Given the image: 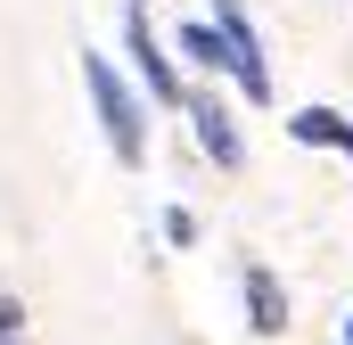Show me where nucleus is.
I'll list each match as a JSON object with an SVG mask.
<instances>
[{
    "mask_svg": "<svg viewBox=\"0 0 353 345\" xmlns=\"http://www.w3.org/2000/svg\"><path fill=\"white\" fill-rule=\"evenodd\" d=\"M83 83H90V107H99V132H107V148H115L123 165H140V157H148V124H140V99H132V83L115 75V58L83 50Z\"/></svg>",
    "mask_w": 353,
    "mask_h": 345,
    "instance_id": "obj_1",
    "label": "nucleus"
},
{
    "mask_svg": "<svg viewBox=\"0 0 353 345\" xmlns=\"http://www.w3.org/2000/svg\"><path fill=\"white\" fill-rule=\"evenodd\" d=\"M214 33L230 41V75H239V90L263 107V99H271V66H263V41H255L247 8H239V0H222V8H214Z\"/></svg>",
    "mask_w": 353,
    "mask_h": 345,
    "instance_id": "obj_2",
    "label": "nucleus"
},
{
    "mask_svg": "<svg viewBox=\"0 0 353 345\" xmlns=\"http://www.w3.org/2000/svg\"><path fill=\"white\" fill-rule=\"evenodd\" d=\"M123 41H132V58H140V83H148V99L181 107V83H173V66L157 58V33H148V8H140V0L123 8Z\"/></svg>",
    "mask_w": 353,
    "mask_h": 345,
    "instance_id": "obj_3",
    "label": "nucleus"
},
{
    "mask_svg": "<svg viewBox=\"0 0 353 345\" xmlns=\"http://www.w3.org/2000/svg\"><path fill=\"white\" fill-rule=\"evenodd\" d=\"M189 124H197V148H205L222 172H239V165H247V148H239V124H230L214 99H189Z\"/></svg>",
    "mask_w": 353,
    "mask_h": 345,
    "instance_id": "obj_4",
    "label": "nucleus"
},
{
    "mask_svg": "<svg viewBox=\"0 0 353 345\" xmlns=\"http://www.w3.org/2000/svg\"><path fill=\"white\" fill-rule=\"evenodd\" d=\"M247 329H255V337H279V329H288V288L271 279L263 263L247 271Z\"/></svg>",
    "mask_w": 353,
    "mask_h": 345,
    "instance_id": "obj_5",
    "label": "nucleus"
},
{
    "mask_svg": "<svg viewBox=\"0 0 353 345\" xmlns=\"http://www.w3.org/2000/svg\"><path fill=\"white\" fill-rule=\"evenodd\" d=\"M288 132H296L304 148H345V157H353V124L337 115V107H304V115H296Z\"/></svg>",
    "mask_w": 353,
    "mask_h": 345,
    "instance_id": "obj_6",
    "label": "nucleus"
},
{
    "mask_svg": "<svg viewBox=\"0 0 353 345\" xmlns=\"http://www.w3.org/2000/svg\"><path fill=\"white\" fill-rule=\"evenodd\" d=\"M181 50H189L197 66H222V75H230V41H222L214 25H181Z\"/></svg>",
    "mask_w": 353,
    "mask_h": 345,
    "instance_id": "obj_7",
    "label": "nucleus"
},
{
    "mask_svg": "<svg viewBox=\"0 0 353 345\" xmlns=\"http://www.w3.org/2000/svg\"><path fill=\"white\" fill-rule=\"evenodd\" d=\"M0 345H33V329H25V304L0 288Z\"/></svg>",
    "mask_w": 353,
    "mask_h": 345,
    "instance_id": "obj_8",
    "label": "nucleus"
},
{
    "mask_svg": "<svg viewBox=\"0 0 353 345\" xmlns=\"http://www.w3.org/2000/svg\"><path fill=\"white\" fill-rule=\"evenodd\" d=\"M345 337H353V321H345Z\"/></svg>",
    "mask_w": 353,
    "mask_h": 345,
    "instance_id": "obj_9",
    "label": "nucleus"
}]
</instances>
